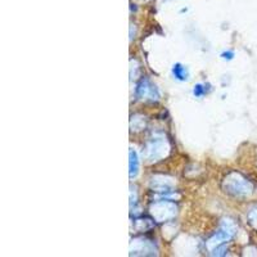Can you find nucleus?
<instances>
[{
	"label": "nucleus",
	"mask_w": 257,
	"mask_h": 257,
	"mask_svg": "<svg viewBox=\"0 0 257 257\" xmlns=\"http://www.w3.org/2000/svg\"><path fill=\"white\" fill-rule=\"evenodd\" d=\"M135 95L139 99H144V98H151V99H158L160 98V93L156 85L149 81L148 79H142L141 81L137 84L135 88Z\"/></svg>",
	"instance_id": "3"
},
{
	"label": "nucleus",
	"mask_w": 257,
	"mask_h": 257,
	"mask_svg": "<svg viewBox=\"0 0 257 257\" xmlns=\"http://www.w3.org/2000/svg\"><path fill=\"white\" fill-rule=\"evenodd\" d=\"M234 233H235V226H234L230 221H225L224 224H222L221 229H220L219 231H216V234L208 240V247H211L212 244L216 245V247L217 245L224 244L225 242H228V240H230L231 238H233ZM213 248H215V247H213ZM212 249H211V251H212Z\"/></svg>",
	"instance_id": "2"
},
{
	"label": "nucleus",
	"mask_w": 257,
	"mask_h": 257,
	"mask_svg": "<svg viewBox=\"0 0 257 257\" xmlns=\"http://www.w3.org/2000/svg\"><path fill=\"white\" fill-rule=\"evenodd\" d=\"M171 72H173V76L175 77L176 80H179V81H187V80L189 79V72H188L187 68H185L181 63L174 64Z\"/></svg>",
	"instance_id": "5"
},
{
	"label": "nucleus",
	"mask_w": 257,
	"mask_h": 257,
	"mask_svg": "<svg viewBox=\"0 0 257 257\" xmlns=\"http://www.w3.org/2000/svg\"><path fill=\"white\" fill-rule=\"evenodd\" d=\"M234 56H235V54H234V52H231V50L221 53V58L226 59V61H231V59L234 58Z\"/></svg>",
	"instance_id": "7"
},
{
	"label": "nucleus",
	"mask_w": 257,
	"mask_h": 257,
	"mask_svg": "<svg viewBox=\"0 0 257 257\" xmlns=\"http://www.w3.org/2000/svg\"><path fill=\"white\" fill-rule=\"evenodd\" d=\"M139 174V157L134 149L128 151V176L130 179L137 178Z\"/></svg>",
	"instance_id": "4"
},
{
	"label": "nucleus",
	"mask_w": 257,
	"mask_h": 257,
	"mask_svg": "<svg viewBox=\"0 0 257 257\" xmlns=\"http://www.w3.org/2000/svg\"><path fill=\"white\" fill-rule=\"evenodd\" d=\"M206 93H207V90H206V85L203 84L194 85V88H193V94H194L196 98H201V96L205 95Z\"/></svg>",
	"instance_id": "6"
},
{
	"label": "nucleus",
	"mask_w": 257,
	"mask_h": 257,
	"mask_svg": "<svg viewBox=\"0 0 257 257\" xmlns=\"http://www.w3.org/2000/svg\"><path fill=\"white\" fill-rule=\"evenodd\" d=\"M225 189L234 197H248L253 192V185L240 174L231 173L225 179Z\"/></svg>",
	"instance_id": "1"
}]
</instances>
